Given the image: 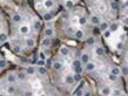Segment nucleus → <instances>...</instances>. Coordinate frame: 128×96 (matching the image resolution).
I'll use <instances>...</instances> for the list:
<instances>
[{
  "instance_id": "obj_47",
  "label": "nucleus",
  "mask_w": 128,
  "mask_h": 96,
  "mask_svg": "<svg viewBox=\"0 0 128 96\" xmlns=\"http://www.w3.org/2000/svg\"><path fill=\"white\" fill-rule=\"evenodd\" d=\"M83 1H87V0H83Z\"/></svg>"
},
{
  "instance_id": "obj_19",
  "label": "nucleus",
  "mask_w": 128,
  "mask_h": 96,
  "mask_svg": "<svg viewBox=\"0 0 128 96\" xmlns=\"http://www.w3.org/2000/svg\"><path fill=\"white\" fill-rule=\"evenodd\" d=\"M33 28H34V31L39 32V31L41 29V21H40V20H35V21L33 22Z\"/></svg>"
},
{
  "instance_id": "obj_2",
  "label": "nucleus",
  "mask_w": 128,
  "mask_h": 96,
  "mask_svg": "<svg viewBox=\"0 0 128 96\" xmlns=\"http://www.w3.org/2000/svg\"><path fill=\"white\" fill-rule=\"evenodd\" d=\"M52 68H53L55 71H60V70H62V68H64V64L60 61H58V60H54L53 63H52Z\"/></svg>"
},
{
  "instance_id": "obj_9",
  "label": "nucleus",
  "mask_w": 128,
  "mask_h": 96,
  "mask_svg": "<svg viewBox=\"0 0 128 96\" xmlns=\"http://www.w3.org/2000/svg\"><path fill=\"white\" fill-rule=\"evenodd\" d=\"M12 21H13L14 24H19V22L22 21V17H21L19 13H14V14L12 15Z\"/></svg>"
},
{
  "instance_id": "obj_16",
  "label": "nucleus",
  "mask_w": 128,
  "mask_h": 96,
  "mask_svg": "<svg viewBox=\"0 0 128 96\" xmlns=\"http://www.w3.org/2000/svg\"><path fill=\"white\" fill-rule=\"evenodd\" d=\"M44 34H45V36H47V38H51V36H53V35H54V29H53V28H51V27H48V28H46V29H45Z\"/></svg>"
},
{
  "instance_id": "obj_20",
  "label": "nucleus",
  "mask_w": 128,
  "mask_h": 96,
  "mask_svg": "<svg viewBox=\"0 0 128 96\" xmlns=\"http://www.w3.org/2000/svg\"><path fill=\"white\" fill-rule=\"evenodd\" d=\"M29 27L28 26H21L20 27V33L21 34H24V35H26V34H29Z\"/></svg>"
},
{
  "instance_id": "obj_48",
  "label": "nucleus",
  "mask_w": 128,
  "mask_h": 96,
  "mask_svg": "<svg viewBox=\"0 0 128 96\" xmlns=\"http://www.w3.org/2000/svg\"><path fill=\"white\" fill-rule=\"evenodd\" d=\"M0 70H1V69H0Z\"/></svg>"
},
{
  "instance_id": "obj_8",
  "label": "nucleus",
  "mask_w": 128,
  "mask_h": 96,
  "mask_svg": "<svg viewBox=\"0 0 128 96\" xmlns=\"http://www.w3.org/2000/svg\"><path fill=\"white\" fill-rule=\"evenodd\" d=\"M91 22H92V25H94V26H99V25L101 24V20L98 15H92L91 17Z\"/></svg>"
},
{
  "instance_id": "obj_4",
  "label": "nucleus",
  "mask_w": 128,
  "mask_h": 96,
  "mask_svg": "<svg viewBox=\"0 0 128 96\" xmlns=\"http://www.w3.org/2000/svg\"><path fill=\"white\" fill-rule=\"evenodd\" d=\"M17 79H18V81H20V82H25V81L27 80L26 71H18V73H17Z\"/></svg>"
},
{
  "instance_id": "obj_30",
  "label": "nucleus",
  "mask_w": 128,
  "mask_h": 96,
  "mask_svg": "<svg viewBox=\"0 0 128 96\" xmlns=\"http://www.w3.org/2000/svg\"><path fill=\"white\" fill-rule=\"evenodd\" d=\"M109 29H110V32L113 33V32H115V31L119 29V25L116 22H112V25H109Z\"/></svg>"
},
{
  "instance_id": "obj_33",
  "label": "nucleus",
  "mask_w": 128,
  "mask_h": 96,
  "mask_svg": "<svg viewBox=\"0 0 128 96\" xmlns=\"http://www.w3.org/2000/svg\"><path fill=\"white\" fill-rule=\"evenodd\" d=\"M87 22H88V21H87V17H80L79 18V24H80V25H83V26H85V25H87Z\"/></svg>"
},
{
  "instance_id": "obj_41",
  "label": "nucleus",
  "mask_w": 128,
  "mask_h": 96,
  "mask_svg": "<svg viewBox=\"0 0 128 96\" xmlns=\"http://www.w3.org/2000/svg\"><path fill=\"white\" fill-rule=\"evenodd\" d=\"M52 63L53 61L51 59H46V67H52Z\"/></svg>"
},
{
  "instance_id": "obj_43",
  "label": "nucleus",
  "mask_w": 128,
  "mask_h": 96,
  "mask_svg": "<svg viewBox=\"0 0 128 96\" xmlns=\"http://www.w3.org/2000/svg\"><path fill=\"white\" fill-rule=\"evenodd\" d=\"M66 6H67L68 8H72V7H73V2L69 0V1H67V2H66Z\"/></svg>"
},
{
  "instance_id": "obj_11",
  "label": "nucleus",
  "mask_w": 128,
  "mask_h": 96,
  "mask_svg": "<svg viewBox=\"0 0 128 96\" xmlns=\"http://www.w3.org/2000/svg\"><path fill=\"white\" fill-rule=\"evenodd\" d=\"M83 35H85V33H83V31H81V29H76V31L74 32V38H75L76 40L83 39Z\"/></svg>"
},
{
  "instance_id": "obj_12",
  "label": "nucleus",
  "mask_w": 128,
  "mask_h": 96,
  "mask_svg": "<svg viewBox=\"0 0 128 96\" xmlns=\"http://www.w3.org/2000/svg\"><path fill=\"white\" fill-rule=\"evenodd\" d=\"M25 45H26V47L27 48H34V46H35V41H34V39H26L25 40Z\"/></svg>"
},
{
  "instance_id": "obj_24",
  "label": "nucleus",
  "mask_w": 128,
  "mask_h": 96,
  "mask_svg": "<svg viewBox=\"0 0 128 96\" xmlns=\"http://www.w3.org/2000/svg\"><path fill=\"white\" fill-rule=\"evenodd\" d=\"M86 44L88 45V46H94V45H95V38H94V35H93V36H89V38H87Z\"/></svg>"
},
{
  "instance_id": "obj_14",
  "label": "nucleus",
  "mask_w": 128,
  "mask_h": 96,
  "mask_svg": "<svg viewBox=\"0 0 128 96\" xmlns=\"http://www.w3.org/2000/svg\"><path fill=\"white\" fill-rule=\"evenodd\" d=\"M95 54H96L98 56H105V48L101 47V46L96 47V48H95Z\"/></svg>"
},
{
  "instance_id": "obj_21",
  "label": "nucleus",
  "mask_w": 128,
  "mask_h": 96,
  "mask_svg": "<svg viewBox=\"0 0 128 96\" xmlns=\"http://www.w3.org/2000/svg\"><path fill=\"white\" fill-rule=\"evenodd\" d=\"M12 51H13V53H15V54H19V53L22 52V48H21L20 45H14L12 47Z\"/></svg>"
},
{
  "instance_id": "obj_13",
  "label": "nucleus",
  "mask_w": 128,
  "mask_h": 96,
  "mask_svg": "<svg viewBox=\"0 0 128 96\" xmlns=\"http://www.w3.org/2000/svg\"><path fill=\"white\" fill-rule=\"evenodd\" d=\"M59 52H60V54H61L62 56H67V55H69V52H71V51H69V48H68V47L62 46V47L60 48V51H59Z\"/></svg>"
},
{
  "instance_id": "obj_17",
  "label": "nucleus",
  "mask_w": 128,
  "mask_h": 96,
  "mask_svg": "<svg viewBox=\"0 0 128 96\" xmlns=\"http://www.w3.org/2000/svg\"><path fill=\"white\" fill-rule=\"evenodd\" d=\"M6 93H7V94H15V93H17V88L14 87L12 83H9V86H7Z\"/></svg>"
},
{
  "instance_id": "obj_5",
  "label": "nucleus",
  "mask_w": 128,
  "mask_h": 96,
  "mask_svg": "<svg viewBox=\"0 0 128 96\" xmlns=\"http://www.w3.org/2000/svg\"><path fill=\"white\" fill-rule=\"evenodd\" d=\"M25 71H26V74L27 75H34L35 74V67L33 66V64H29V66H26V68H25Z\"/></svg>"
},
{
  "instance_id": "obj_18",
  "label": "nucleus",
  "mask_w": 128,
  "mask_h": 96,
  "mask_svg": "<svg viewBox=\"0 0 128 96\" xmlns=\"http://www.w3.org/2000/svg\"><path fill=\"white\" fill-rule=\"evenodd\" d=\"M7 40H8V35L1 32L0 33V44H5V42H7Z\"/></svg>"
},
{
  "instance_id": "obj_42",
  "label": "nucleus",
  "mask_w": 128,
  "mask_h": 96,
  "mask_svg": "<svg viewBox=\"0 0 128 96\" xmlns=\"http://www.w3.org/2000/svg\"><path fill=\"white\" fill-rule=\"evenodd\" d=\"M126 39H127V35H126V34H121V35H120V41H123V42H125V41H126Z\"/></svg>"
},
{
  "instance_id": "obj_36",
  "label": "nucleus",
  "mask_w": 128,
  "mask_h": 96,
  "mask_svg": "<svg viewBox=\"0 0 128 96\" xmlns=\"http://www.w3.org/2000/svg\"><path fill=\"white\" fill-rule=\"evenodd\" d=\"M108 80H109L110 82H116V81H118V76L110 73L109 75H108Z\"/></svg>"
},
{
  "instance_id": "obj_10",
  "label": "nucleus",
  "mask_w": 128,
  "mask_h": 96,
  "mask_svg": "<svg viewBox=\"0 0 128 96\" xmlns=\"http://www.w3.org/2000/svg\"><path fill=\"white\" fill-rule=\"evenodd\" d=\"M65 82H66L68 86H73V84H75L74 76H73V75H67V76L65 77Z\"/></svg>"
},
{
  "instance_id": "obj_3",
  "label": "nucleus",
  "mask_w": 128,
  "mask_h": 96,
  "mask_svg": "<svg viewBox=\"0 0 128 96\" xmlns=\"http://www.w3.org/2000/svg\"><path fill=\"white\" fill-rule=\"evenodd\" d=\"M79 59L81 60L82 64H86L87 62H89V60H91V56H89V54H88V53H83V52H82Z\"/></svg>"
},
{
  "instance_id": "obj_6",
  "label": "nucleus",
  "mask_w": 128,
  "mask_h": 96,
  "mask_svg": "<svg viewBox=\"0 0 128 96\" xmlns=\"http://www.w3.org/2000/svg\"><path fill=\"white\" fill-rule=\"evenodd\" d=\"M85 69L86 71H88V73H92V71H94L95 70V63H93V62H87L86 64H85Z\"/></svg>"
},
{
  "instance_id": "obj_40",
  "label": "nucleus",
  "mask_w": 128,
  "mask_h": 96,
  "mask_svg": "<svg viewBox=\"0 0 128 96\" xmlns=\"http://www.w3.org/2000/svg\"><path fill=\"white\" fill-rule=\"evenodd\" d=\"M39 59H41V60H46L45 52H39Z\"/></svg>"
},
{
  "instance_id": "obj_22",
  "label": "nucleus",
  "mask_w": 128,
  "mask_h": 96,
  "mask_svg": "<svg viewBox=\"0 0 128 96\" xmlns=\"http://www.w3.org/2000/svg\"><path fill=\"white\" fill-rule=\"evenodd\" d=\"M99 27H100L101 32H103V31H106V29H108V28H109V24H108V22H106V21H103V22H101L100 25H99Z\"/></svg>"
},
{
  "instance_id": "obj_28",
  "label": "nucleus",
  "mask_w": 128,
  "mask_h": 96,
  "mask_svg": "<svg viewBox=\"0 0 128 96\" xmlns=\"http://www.w3.org/2000/svg\"><path fill=\"white\" fill-rule=\"evenodd\" d=\"M44 6H45L46 8H51V7L54 6V1H53V0H46L45 4H44Z\"/></svg>"
},
{
  "instance_id": "obj_34",
  "label": "nucleus",
  "mask_w": 128,
  "mask_h": 96,
  "mask_svg": "<svg viewBox=\"0 0 128 96\" xmlns=\"http://www.w3.org/2000/svg\"><path fill=\"white\" fill-rule=\"evenodd\" d=\"M79 66H83L81 60H80V59H74L73 60V68L74 67H79Z\"/></svg>"
},
{
  "instance_id": "obj_35",
  "label": "nucleus",
  "mask_w": 128,
  "mask_h": 96,
  "mask_svg": "<svg viewBox=\"0 0 128 96\" xmlns=\"http://www.w3.org/2000/svg\"><path fill=\"white\" fill-rule=\"evenodd\" d=\"M121 73H122V75H123L125 77H128V67L127 66H122Z\"/></svg>"
},
{
  "instance_id": "obj_32",
  "label": "nucleus",
  "mask_w": 128,
  "mask_h": 96,
  "mask_svg": "<svg viewBox=\"0 0 128 96\" xmlns=\"http://www.w3.org/2000/svg\"><path fill=\"white\" fill-rule=\"evenodd\" d=\"M7 64H8V62L6 61L5 59H0V69L6 68V67H7Z\"/></svg>"
},
{
  "instance_id": "obj_31",
  "label": "nucleus",
  "mask_w": 128,
  "mask_h": 96,
  "mask_svg": "<svg viewBox=\"0 0 128 96\" xmlns=\"http://www.w3.org/2000/svg\"><path fill=\"white\" fill-rule=\"evenodd\" d=\"M101 94L102 95H109V94H112V90L108 87H103L102 90H101Z\"/></svg>"
},
{
  "instance_id": "obj_38",
  "label": "nucleus",
  "mask_w": 128,
  "mask_h": 96,
  "mask_svg": "<svg viewBox=\"0 0 128 96\" xmlns=\"http://www.w3.org/2000/svg\"><path fill=\"white\" fill-rule=\"evenodd\" d=\"M102 35H103V38H106V39H107V38H109L110 35H112V32H110L109 28H108V29H106V31H103V32H102Z\"/></svg>"
},
{
  "instance_id": "obj_46",
  "label": "nucleus",
  "mask_w": 128,
  "mask_h": 96,
  "mask_svg": "<svg viewBox=\"0 0 128 96\" xmlns=\"http://www.w3.org/2000/svg\"><path fill=\"white\" fill-rule=\"evenodd\" d=\"M127 87H128V81H127Z\"/></svg>"
},
{
  "instance_id": "obj_15",
  "label": "nucleus",
  "mask_w": 128,
  "mask_h": 96,
  "mask_svg": "<svg viewBox=\"0 0 128 96\" xmlns=\"http://www.w3.org/2000/svg\"><path fill=\"white\" fill-rule=\"evenodd\" d=\"M37 70L39 71V74L42 75V76L47 75V67H46V66H40V67H38L37 68Z\"/></svg>"
},
{
  "instance_id": "obj_44",
  "label": "nucleus",
  "mask_w": 128,
  "mask_h": 96,
  "mask_svg": "<svg viewBox=\"0 0 128 96\" xmlns=\"http://www.w3.org/2000/svg\"><path fill=\"white\" fill-rule=\"evenodd\" d=\"M123 22H125L126 25H128V18H125V19H123Z\"/></svg>"
},
{
  "instance_id": "obj_7",
  "label": "nucleus",
  "mask_w": 128,
  "mask_h": 96,
  "mask_svg": "<svg viewBox=\"0 0 128 96\" xmlns=\"http://www.w3.org/2000/svg\"><path fill=\"white\" fill-rule=\"evenodd\" d=\"M51 45H52V40H51L49 38L45 36V39L41 41V46H42L44 48H48V47H51Z\"/></svg>"
},
{
  "instance_id": "obj_1",
  "label": "nucleus",
  "mask_w": 128,
  "mask_h": 96,
  "mask_svg": "<svg viewBox=\"0 0 128 96\" xmlns=\"http://www.w3.org/2000/svg\"><path fill=\"white\" fill-rule=\"evenodd\" d=\"M6 81L8 82V83H12V84H14V83H17V74H13V73H9L7 74V76H6Z\"/></svg>"
},
{
  "instance_id": "obj_23",
  "label": "nucleus",
  "mask_w": 128,
  "mask_h": 96,
  "mask_svg": "<svg viewBox=\"0 0 128 96\" xmlns=\"http://www.w3.org/2000/svg\"><path fill=\"white\" fill-rule=\"evenodd\" d=\"M53 17H54V15L52 14V12H47V13L44 14V20H45V21H51V20L53 19Z\"/></svg>"
},
{
  "instance_id": "obj_45",
  "label": "nucleus",
  "mask_w": 128,
  "mask_h": 96,
  "mask_svg": "<svg viewBox=\"0 0 128 96\" xmlns=\"http://www.w3.org/2000/svg\"><path fill=\"white\" fill-rule=\"evenodd\" d=\"M123 7H126V8H128V0L125 2V5H123Z\"/></svg>"
},
{
  "instance_id": "obj_27",
  "label": "nucleus",
  "mask_w": 128,
  "mask_h": 96,
  "mask_svg": "<svg viewBox=\"0 0 128 96\" xmlns=\"http://www.w3.org/2000/svg\"><path fill=\"white\" fill-rule=\"evenodd\" d=\"M92 32H93V35H100L101 33H102L99 26H94L93 27V29H92Z\"/></svg>"
},
{
  "instance_id": "obj_25",
  "label": "nucleus",
  "mask_w": 128,
  "mask_h": 96,
  "mask_svg": "<svg viewBox=\"0 0 128 96\" xmlns=\"http://www.w3.org/2000/svg\"><path fill=\"white\" fill-rule=\"evenodd\" d=\"M74 81L75 83H79L81 80H82V74H79V73H74Z\"/></svg>"
},
{
  "instance_id": "obj_26",
  "label": "nucleus",
  "mask_w": 128,
  "mask_h": 96,
  "mask_svg": "<svg viewBox=\"0 0 128 96\" xmlns=\"http://www.w3.org/2000/svg\"><path fill=\"white\" fill-rule=\"evenodd\" d=\"M110 73L114 74V75H116V76H119L120 74H121V69H120L119 67H112V71Z\"/></svg>"
},
{
  "instance_id": "obj_29",
  "label": "nucleus",
  "mask_w": 128,
  "mask_h": 96,
  "mask_svg": "<svg viewBox=\"0 0 128 96\" xmlns=\"http://www.w3.org/2000/svg\"><path fill=\"white\" fill-rule=\"evenodd\" d=\"M110 7H112V9H114V11H118V9H119L118 1H115V0H110Z\"/></svg>"
},
{
  "instance_id": "obj_37",
  "label": "nucleus",
  "mask_w": 128,
  "mask_h": 96,
  "mask_svg": "<svg viewBox=\"0 0 128 96\" xmlns=\"http://www.w3.org/2000/svg\"><path fill=\"white\" fill-rule=\"evenodd\" d=\"M125 48V42L123 41H119L118 44H116V49L118 51H122Z\"/></svg>"
},
{
  "instance_id": "obj_39",
  "label": "nucleus",
  "mask_w": 128,
  "mask_h": 96,
  "mask_svg": "<svg viewBox=\"0 0 128 96\" xmlns=\"http://www.w3.org/2000/svg\"><path fill=\"white\" fill-rule=\"evenodd\" d=\"M73 70H74V73H79V74H82V73H83L82 66H79V67H74Z\"/></svg>"
}]
</instances>
